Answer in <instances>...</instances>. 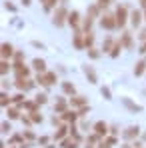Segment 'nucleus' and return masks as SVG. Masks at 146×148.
<instances>
[{"mask_svg":"<svg viewBox=\"0 0 146 148\" xmlns=\"http://www.w3.org/2000/svg\"><path fill=\"white\" fill-rule=\"evenodd\" d=\"M36 82H40L42 86H50V84L56 82V74H54V72H42V74H38Z\"/></svg>","mask_w":146,"mask_h":148,"instance_id":"obj_1","label":"nucleus"},{"mask_svg":"<svg viewBox=\"0 0 146 148\" xmlns=\"http://www.w3.org/2000/svg\"><path fill=\"white\" fill-rule=\"evenodd\" d=\"M114 16H116V26H120V28H122V26L126 24V18H128V10H126V6H118Z\"/></svg>","mask_w":146,"mask_h":148,"instance_id":"obj_2","label":"nucleus"},{"mask_svg":"<svg viewBox=\"0 0 146 148\" xmlns=\"http://www.w3.org/2000/svg\"><path fill=\"white\" fill-rule=\"evenodd\" d=\"M100 24L104 26V28H108V30H112V28H116V16H112V14H104L102 20H100Z\"/></svg>","mask_w":146,"mask_h":148,"instance_id":"obj_3","label":"nucleus"},{"mask_svg":"<svg viewBox=\"0 0 146 148\" xmlns=\"http://www.w3.org/2000/svg\"><path fill=\"white\" fill-rule=\"evenodd\" d=\"M66 16H68V14H66V10H64V8H58V10L54 12L52 22H54L56 26H62V24H64V20H66Z\"/></svg>","mask_w":146,"mask_h":148,"instance_id":"obj_4","label":"nucleus"},{"mask_svg":"<svg viewBox=\"0 0 146 148\" xmlns=\"http://www.w3.org/2000/svg\"><path fill=\"white\" fill-rule=\"evenodd\" d=\"M14 72H16V76H18V78H28L30 68H28V66H24L22 62H16V64H14Z\"/></svg>","mask_w":146,"mask_h":148,"instance_id":"obj_5","label":"nucleus"},{"mask_svg":"<svg viewBox=\"0 0 146 148\" xmlns=\"http://www.w3.org/2000/svg\"><path fill=\"white\" fill-rule=\"evenodd\" d=\"M34 86V82H30L28 78H16V88L18 90H30Z\"/></svg>","mask_w":146,"mask_h":148,"instance_id":"obj_6","label":"nucleus"},{"mask_svg":"<svg viewBox=\"0 0 146 148\" xmlns=\"http://www.w3.org/2000/svg\"><path fill=\"white\" fill-rule=\"evenodd\" d=\"M12 54H14V48H12V44L4 42V44H2V58L6 60V58H10Z\"/></svg>","mask_w":146,"mask_h":148,"instance_id":"obj_7","label":"nucleus"},{"mask_svg":"<svg viewBox=\"0 0 146 148\" xmlns=\"http://www.w3.org/2000/svg\"><path fill=\"white\" fill-rule=\"evenodd\" d=\"M94 132H96L98 136H106V132H108V126L104 122H96L94 124Z\"/></svg>","mask_w":146,"mask_h":148,"instance_id":"obj_8","label":"nucleus"},{"mask_svg":"<svg viewBox=\"0 0 146 148\" xmlns=\"http://www.w3.org/2000/svg\"><path fill=\"white\" fill-rule=\"evenodd\" d=\"M32 66H34V70H38V72H46V62L44 60H40V58H36L34 62H32Z\"/></svg>","mask_w":146,"mask_h":148,"instance_id":"obj_9","label":"nucleus"},{"mask_svg":"<svg viewBox=\"0 0 146 148\" xmlns=\"http://www.w3.org/2000/svg\"><path fill=\"white\" fill-rule=\"evenodd\" d=\"M84 74H86V78H88L92 84L96 82V72H94V68H92V66H84Z\"/></svg>","mask_w":146,"mask_h":148,"instance_id":"obj_10","label":"nucleus"},{"mask_svg":"<svg viewBox=\"0 0 146 148\" xmlns=\"http://www.w3.org/2000/svg\"><path fill=\"white\" fill-rule=\"evenodd\" d=\"M138 132H140L138 126H130V128L124 130V136H126V138H134V136H138Z\"/></svg>","mask_w":146,"mask_h":148,"instance_id":"obj_11","label":"nucleus"},{"mask_svg":"<svg viewBox=\"0 0 146 148\" xmlns=\"http://www.w3.org/2000/svg\"><path fill=\"white\" fill-rule=\"evenodd\" d=\"M130 22L134 26H138L140 22H142V14H140V10H134L132 14H130Z\"/></svg>","mask_w":146,"mask_h":148,"instance_id":"obj_12","label":"nucleus"},{"mask_svg":"<svg viewBox=\"0 0 146 148\" xmlns=\"http://www.w3.org/2000/svg\"><path fill=\"white\" fill-rule=\"evenodd\" d=\"M78 22H80V14L74 10V12L68 14V24H70V26H78Z\"/></svg>","mask_w":146,"mask_h":148,"instance_id":"obj_13","label":"nucleus"},{"mask_svg":"<svg viewBox=\"0 0 146 148\" xmlns=\"http://www.w3.org/2000/svg\"><path fill=\"white\" fill-rule=\"evenodd\" d=\"M76 116H78V114H76L74 110H66V112H62V120H66V122H74Z\"/></svg>","mask_w":146,"mask_h":148,"instance_id":"obj_14","label":"nucleus"},{"mask_svg":"<svg viewBox=\"0 0 146 148\" xmlns=\"http://www.w3.org/2000/svg\"><path fill=\"white\" fill-rule=\"evenodd\" d=\"M144 70H146V60L138 62V64L134 66V74H136V76H142V74H144Z\"/></svg>","mask_w":146,"mask_h":148,"instance_id":"obj_15","label":"nucleus"},{"mask_svg":"<svg viewBox=\"0 0 146 148\" xmlns=\"http://www.w3.org/2000/svg\"><path fill=\"white\" fill-rule=\"evenodd\" d=\"M70 104L72 106H86V100H84V96H74V98H70Z\"/></svg>","mask_w":146,"mask_h":148,"instance_id":"obj_16","label":"nucleus"},{"mask_svg":"<svg viewBox=\"0 0 146 148\" xmlns=\"http://www.w3.org/2000/svg\"><path fill=\"white\" fill-rule=\"evenodd\" d=\"M120 44H122V46H126V48H132V38H130L128 32L122 34V42H120Z\"/></svg>","mask_w":146,"mask_h":148,"instance_id":"obj_17","label":"nucleus"},{"mask_svg":"<svg viewBox=\"0 0 146 148\" xmlns=\"http://www.w3.org/2000/svg\"><path fill=\"white\" fill-rule=\"evenodd\" d=\"M66 132H68V128H66V126H60V128H58V132L54 134V138H56V140H64Z\"/></svg>","mask_w":146,"mask_h":148,"instance_id":"obj_18","label":"nucleus"},{"mask_svg":"<svg viewBox=\"0 0 146 148\" xmlns=\"http://www.w3.org/2000/svg\"><path fill=\"white\" fill-rule=\"evenodd\" d=\"M62 90H64L66 94H74V92H76L74 84H70V82H62Z\"/></svg>","mask_w":146,"mask_h":148,"instance_id":"obj_19","label":"nucleus"},{"mask_svg":"<svg viewBox=\"0 0 146 148\" xmlns=\"http://www.w3.org/2000/svg\"><path fill=\"white\" fill-rule=\"evenodd\" d=\"M114 142H116V138H112V136H110V138H106V140H102V142L98 144V148H110L112 144H114Z\"/></svg>","mask_w":146,"mask_h":148,"instance_id":"obj_20","label":"nucleus"},{"mask_svg":"<svg viewBox=\"0 0 146 148\" xmlns=\"http://www.w3.org/2000/svg\"><path fill=\"white\" fill-rule=\"evenodd\" d=\"M92 44H94V36H92V32H88V34L84 36V46H86V48H90Z\"/></svg>","mask_w":146,"mask_h":148,"instance_id":"obj_21","label":"nucleus"},{"mask_svg":"<svg viewBox=\"0 0 146 148\" xmlns=\"http://www.w3.org/2000/svg\"><path fill=\"white\" fill-rule=\"evenodd\" d=\"M74 46H76L78 50L84 48V40H82V36H80V34H76V36H74Z\"/></svg>","mask_w":146,"mask_h":148,"instance_id":"obj_22","label":"nucleus"},{"mask_svg":"<svg viewBox=\"0 0 146 148\" xmlns=\"http://www.w3.org/2000/svg\"><path fill=\"white\" fill-rule=\"evenodd\" d=\"M62 148H76V140H70V138H66V140H62Z\"/></svg>","mask_w":146,"mask_h":148,"instance_id":"obj_23","label":"nucleus"},{"mask_svg":"<svg viewBox=\"0 0 146 148\" xmlns=\"http://www.w3.org/2000/svg\"><path fill=\"white\" fill-rule=\"evenodd\" d=\"M54 110L56 112H66V102L64 100H58V104L54 106Z\"/></svg>","mask_w":146,"mask_h":148,"instance_id":"obj_24","label":"nucleus"},{"mask_svg":"<svg viewBox=\"0 0 146 148\" xmlns=\"http://www.w3.org/2000/svg\"><path fill=\"white\" fill-rule=\"evenodd\" d=\"M30 114H32V116H30V120H32V122H42V114H38V112H36V110H34V112H30Z\"/></svg>","mask_w":146,"mask_h":148,"instance_id":"obj_25","label":"nucleus"},{"mask_svg":"<svg viewBox=\"0 0 146 148\" xmlns=\"http://www.w3.org/2000/svg\"><path fill=\"white\" fill-rule=\"evenodd\" d=\"M8 116H10V118H12V120H16V118H18V116H20V112H18V110H16V108H8Z\"/></svg>","mask_w":146,"mask_h":148,"instance_id":"obj_26","label":"nucleus"},{"mask_svg":"<svg viewBox=\"0 0 146 148\" xmlns=\"http://www.w3.org/2000/svg\"><path fill=\"white\" fill-rule=\"evenodd\" d=\"M118 50H122V44H120V42H118V44H114V48L110 50V56H112V58H116V56H118Z\"/></svg>","mask_w":146,"mask_h":148,"instance_id":"obj_27","label":"nucleus"},{"mask_svg":"<svg viewBox=\"0 0 146 148\" xmlns=\"http://www.w3.org/2000/svg\"><path fill=\"white\" fill-rule=\"evenodd\" d=\"M10 70V62H6V60H2V64H0V72L2 74H6Z\"/></svg>","mask_w":146,"mask_h":148,"instance_id":"obj_28","label":"nucleus"},{"mask_svg":"<svg viewBox=\"0 0 146 148\" xmlns=\"http://www.w3.org/2000/svg\"><path fill=\"white\" fill-rule=\"evenodd\" d=\"M56 2H58V0H46V2H44V8H46V10H52V8L56 6Z\"/></svg>","mask_w":146,"mask_h":148,"instance_id":"obj_29","label":"nucleus"},{"mask_svg":"<svg viewBox=\"0 0 146 148\" xmlns=\"http://www.w3.org/2000/svg\"><path fill=\"white\" fill-rule=\"evenodd\" d=\"M34 102H36V104H46V94H38V96L34 98Z\"/></svg>","mask_w":146,"mask_h":148,"instance_id":"obj_30","label":"nucleus"},{"mask_svg":"<svg viewBox=\"0 0 146 148\" xmlns=\"http://www.w3.org/2000/svg\"><path fill=\"white\" fill-rule=\"evenodd\" d=\"M124 104H126V106H128V108H132V110H142V108H140V106H136V104H132V102H130V100H126V98H124Z\"/></svg>","mask_w":146,"mask_h":148,"instance_id":"obj_31","label":"nucleus"},{"mask_svg":"<svg viewBox=\"0 0 146 148\" xmlns=\"http://www.w3.org/2000/svg\"><path fill=\"white\" fill-rule=\"evenodd\" d=\"M0 104H2V106H8V104H10V98H8V96H6V94H2V96H0Z\"/></svg>","mask_w":146,"mask_h":148,"instance_id":"obj_32","label":"nucleus"},{"mask_svg":"<svg viewBox=\"0 0 146 148\" xmlns=\"http://www.w3.org/2000/svg\"><path fill=\"white\" fill-rule=\"evenodd\" d=\"M14 102L22 106V104H24V96H22V94H16V96H14Z\"/></svg>","mask_w":146,"mask_h":148,"instance_id":"obj_33","label":"nucleus"},{"mask_svg":"<svg viewBox=\"0 0 146 148\" xmlns=\"http://www.w3.org/2000/svg\"><path fill=\"white\" fill-rule=\"evenodd\" d=\"M88 56H90V58H98L100 54H98V50H94V48H88Z\"/></svg>","mask_w":146,"mask_h":148,"instance_id":"obj_34","label":"nucleus"},{"mask_svg":"<svg viewBox=\"0 0 146 148\" xmlns=\"http://www.w3.org/2000/svg\"><path fill=\"white\" fill-rule=\"evenodd\" d=\"M108 4H110V0H98V8H106V6H108Z\"/></svg>","mask_w":146,"mask_h":148,"instance_id":"obj_35","label":"nucleus"},{"mask_svg":"<svg viewBox=\"0 0 146 148\" xmlns=\"http://www.w3.org/2000/svg\"><path fill=\"white\" fill-rule=\"evenodd\" d=\"M10 130H12V128H10V124H8V122L2 124V132H10Z\"/></svg>","mask_w":146,"mask_h":148,"instance_id":"obj_36","label":"nucleus"},{"mask_svg":"<svg viewBox=\"0 0 146 148\" xmlns=\"http://www.w3.org/2000/svg\"><path fill=\"white\" fill-rule=\"evenodd\" d=\"M24 136H26V138H28V140H32V138H34V134H32L30 130H26V132H24Z\"/></svg>","mask_w":146,"mask_h":148,"instance_id":"obj_37","label":"nucleus"},{"mask_svg":"<svg viewBox=\"0 0 146 148\" xmlns=\"http://www.w3.org/2000/svg\"><path fill=\"white\" fill-rule=\"evenodd\" d=\"M102 94H104L106 98H110V90H108V88H102Z\"/></svg>","mask_w":146,"mask_h":148,"instance_id":"obj_38","label":"nucleus"},{"mask_svg":"<svg viewBox=\"0 0 146 148\" xmlns=\"http://www.w3.org/2000/svg\"><path fill=\"white\" fill-rule=\"evenodd\" d=\"M140 52H142V54H146V42L142 44V48H140Z\"/></svg>","mask_w":146,"mask_h":148,"instance_id":"obj_39","label":"nucleus"},{"mask_svg":"<svg viewBox=\"0 0 146 148\" xmlns=\"http://www.w3.org/2000/svg\"><path fill=\"white\" fill-rule=\"evenodd\" d=\"M22 4H24V6H28V4H30V0H22Z\"/></svg>","mask_w":146,"mask_h":148,"instance_id":"obj_40","label":"nucleus"},{"mask_svg":"<svg viewBox=\"0 0 146 148\" xmlns=\"http://www.w3.org/2000/svg\"><path fill=\"white\" fill-rule=\"evenodd\" d=\"M20 148H28V144H20Z\"/></svg>","mask_w":146,"mask_h":148,"instance_id":"obj_41","label":"nucleus"},{"mask_svg":"<svg viewBox=\"0 0 146 148\" xmlns=\"http://www.w3.org/2000/svg\"><path fill=\"white\" fill-rule=\"evenodd\" d=\"M40 2H46V0H40Z\"/></svg>","mask_w":146,"mask_h":148,"instance_id":"obj_42","label":"nucleus"},{"mask_svg":"<svg viewBox=\"0 0 146 148\" xmlns=\"http://www.w3.org/2000/svg\"><path fill=\"white\" fill-rule=\"evenodd\" d=\"M144 138H146V134H144Z\"/></svg>","mask_w":146,"mask_h":148,"instance_id":"obj_43","label":"nucleus"}]
</instances>
